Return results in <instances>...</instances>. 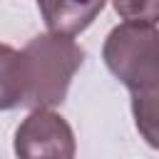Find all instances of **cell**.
Masks as SVG:
<instances>
[{
    "label": "cell",
    "instance_id": "cell-4",
    "mask_svg": "<svg viewBox=\"0 0 159 159\" xmlns=\"http://www.w3.org/2000/svg\"><path fill=\"white\" fill-rule=\"evenodd\" d=\"M104 5L107 0H37L47 32L62 37L82 35L97 20Z\"/></svg>",
    "mask_w": 159,
    "mask_h": 159
},
{
    "label": "cell",
    "instance_id": "cell-2",
    "mask_svg": "<svg viewBox=\"0 0 159 159\" xmlns=\"http://www.w3.org/2000/svg\"><path fill=\"white\" fill-rule=\"evenodd\" d=\"M157 40L159 32L154 22H119L104 37L102 60L107 70L129 89L132 97L157 94Z\"/></svg>",
    "mask_w": 159,
    "mask_h": 159
},
{
    "label": "cell",
    "instance_id": "cell-5",
    "mask_svg": "<svg viewBox=\"0 0 159 159\" xmlns=\"http://www.w3.org/2000/svg\"><path fill=\"white\" fill-rule=\"evenodd\" d=\"M22 107V70L20 52L0 42V112Z\"/></svg>",
    "mask_w": 159,
    "mask_h": 159
},
{
    "label": "cell",
    "instance_id": "cell-3",
    "mask_svg": "<svg viewBox=\"0 0 159 159\" xmlns=\"http://www.w3.org/2000/svg\"><path fill=\"white\" fill-rule=\"evenodd\" d=\"M17 159H75L77 139L70 122L55 109H30L15 129Z\"/></svg>",
    "mask_w": 159,
    "mask_h": 159
},
{
    "label": "cell",
    "instance_id": "cell-1",
    "mask_svg": "<svg viewBox=\"0 0 159 159\" xmlns=\"http://www.w3.org/2000/svg\"><path fill=\"white\" fill-rule=\"evenodd\" d=\"M84 62V50L72 40L52 32L35 35L20 50L22 107L52 109L67 99L72 77Z\"/></svg>",
    "mask_w": 159,
    "mask_h": 159
},
{
    "label": "cell",
    "instance_id": "cell-6",
    "mask_svg": "<svg viewBox=\"0 0 159 159\" xmlns=\"http://www.w3.org/2000/svg\"><path fill=\"white\" fill-rule=\"evenodd\" d=\"M124 22H154L159 17V0H112Z\"/></svg>",
    "mask_w": 159,
    "mask_h": 159
}]
</instances>
